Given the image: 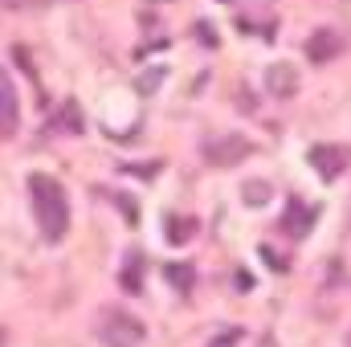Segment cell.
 <instances>
[{"mask_svg": "<svg viewBox=\"0 0 351 347\" xmlns=\"http://www.w3.org/2000/svg\"><path fill=\"white\" fill-rule=\"evenodd\" d=\"M29 196H33V217L45 241H62L70 229V200L66 188L53 176H29Z\"/></svg>", "mask_w": 351, "mask_h": 347, "instance_id": "6da1fadb", "label": "cell"}, {"mask_svg": "<svg viewBox=\"0 0 351 347\" xmlns=\"http://www.w3.org/2000/svg\"><path fill=\"white\" fill-rule=\"evenodd\" d=\"M102 339L110 347H139L143 344V323L123 315V311H110L106 323H102Z\"/></svg>", "mask_w": 351, "mask_h": 347, "instance_id": "7a4b0ae2", "label": "cell"}, {"mask_svg": "<svg viewBox=\"0 0 351 347\" xmlns=\"http://www.w3.org/2000/svg\"><path fill=\"white\" fill-rule=\"evenodd\" d=\"M306 164L331 184V180H339V172L348 168V147H327V143H319V147L306 152Z\"/></svg>", "mask_w": 351, "mask_h": 347, "instance_id": "3957f363", "label": "cell"}, {"mask_svg": "<svg viewBox=\"0 0 351 347\" xmlns=\"http://www.w3.org/2000/svg\"><path fill=\"white\" fill-rule=\"evenodd\" d=\"M21 123V102H16V86L12 78L0 70V139H8Z\"/></svg>", "mask_w": 351, "mask_h": 347, "instance_id": "277c9868", "label": "cell"}, {"mask_svg": "<svg viewBox=\"0 0 351 347\" xmlns=\"http://www.w3.org/2000/svg\"><path fill=\"white\" fill-rule=\"evenodd\" d=\"M250 152H254V143L233 135V139H217V143H208V147H204V160H208V164H217V168H225V164L245 160Z\"/></svg>", "mask_w": 351, "mask_h": 347, "instance_id": "5b68a950", "label": "cell"}, {"mask_svg": "<svg viewBox=\"0 0 351 347\" xmlns=\"http://www.w3.org/2000/svg\"><path fill=\"white\" fill-rule=\"evenodd\" d=\"M339 49H343V41L331 29H319V33L306 37V58L311 62H331V58H339Z\"/></svg>", "mask_w": 351, "mask_h": 347, "instance_id": "8992f818", "label": "cell"}, {"mask_svg": "<svg viewBox=\"0 0 351 347\" xmlns=\"http://www.w3.org/2000/svg\"><path fill=\"white\" fill-rule=\"evenodd\" d=\"M282 229L290 237H306L315 229V208H302V200H290L286 204V217H282Z\"/></svg>", "mask_w": 351, "mask_h": 347, "instance_id": "52a82bcc", "label": "cell"}, {"mask_svg": "<svg viewBox=\"0 0 351 347\" xmlns=\"http://www.w3.org/2000/svg\"><path fill=\"white\" fill-rule=\"evenodd\" d=\"M265 86L274 90V94H282V98H290V94H294V86H298V78H294V70H290V66H269Z\"/></svg>", "mask_w": 351, "mask_h": 347, "instance_id": "ba28073f", "label": "cell"}, {"mask_svg": "<svg viewBox=\"0 0 351 347\" xmlns=\"http://www.w3.org/2000/svg\"><path fill=\"white\" fill-rule=\"evenodd\" d=\"M123 286H127L131 294H139V290H143V286H139V258L127 261V270H123Z\"/></svg>", "mask_w": 351, "mask_h": 347, "instance_id": "9c48e42d", "label": "cell"}, {"mask_svg": "<svg viewBox=\"0 0 351 347\" xmlns=\"http://www.w3.org/2000/svg\"><path fill=\"white\" fill-rule=\"evenodd\" d=\"M192 265H168V282H180V290H188L192 286Z\"/></svg>", "mask_w": 351, "mask_h": 347, "instance_id": "30bf717a", "label": "cell"}, {"mask_svg": "<svg viewBox=\"0 0 351 347\" xmlns=\"http://www.w3.org/2000/svg\"><path fill=\"white\" fill-rule=\"evenodd\" d=\"M265 196H269V192H265V184H262V180L245 184V204H265Z\"/></svg>", "mask_w": 351, "mask_h": 347, "instance_id": "8fae6325", "label": "cell"}, {"mask_svg": "<svg viewBox=\"0 0 351 347\" xmlns=\"http://www.w3.org/2000/svg\"><path fill=\"white\" fill-rule=\"evenodd\" d=\"M233 4H237V8H245V12H265L274 0H233Z\"/></svg>", "mask_w": 351, "mask_h": 347, "instance_id": "7c38bea8", "label": "cell"}, {"mask_svg": "<svg viewBox=\"0 0 351 347\" xmlns=\"http://www.w3.org/2000/svg\"><path fill=\"white\" fill-rule=\"evenodd\" d=\"M188 233H192V225H168V237H172V241H184V237H188Z\"/></svg>", "mask_w": 351, "mask_h": 347, "instance_id": "4fadbf2b", "label": "cell"}]
</instances>
